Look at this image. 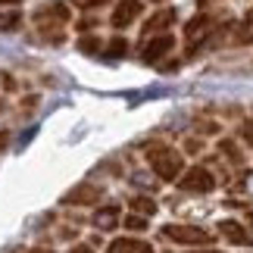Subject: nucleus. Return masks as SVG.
Returning <instances> with one entry per match:
<instances>
[{
  "label": "nucleus",
  "instance_id": "obj_1",
  "mask_svg": "<svg viewBox=\"0 0 253 253\" xmlns=\"http://www.w3.org/2000/svg\"><path fill=\"white\" fill-rule=\"evenodd\" d=\"M147 160H150L153 172H157L163 181H175V178L181 175V169H184L181 157H178L172 147H153V150L147 153Z\"/></svg>",
  "mask_w": 253,
  "mask_h": 253
},
{
  "label": "nucleus",
  "instance_id": "obj_2",
  "mask_svg": "<svg viewBox=\"0 0 253 253\" xmlns=\"http://www.w3.org/2000/svg\"><path fill=\"white\" fill-rule=\"evenodd\" d=\"M163 235H166L169 241H175V244H210L212 241L210 231H203L197 225H166Z\"/></svg>",
  "mask_w": 253,
  "mask_h": 253
},
{
  "label": "nucleus",
  "instance_id": "obj_3",
  "mask_svg": "<svg viewBox=\"0 0 253 253\" xmlns=\"http://www.w3.org/2000/svg\"><path fill=\"white\" fill-rule=\"evenodd\" d=\"M212 188H216V178L203 166H194L191 172L181 175V191H188V194H210Z\"/></svg>",
  "mask_w": 253,
  "mask_h": 253
},
{
  "label": "nucleus",
  "instance_id": "obj_4",
  "mask_svg": "<svg viewBox=\"0 0 253 253\" xmlns=\"http://www.w3.org/2000/svg\"><path fill=\"white\" fill-rule=\"evenodd\" d=\"M141 9H144L141 0H119V3H116V9L110 13V25H113V28H125V25H131L134 19L141 16Z\"/></svg>",
  "mask_w": 253,
  "mask_h": 253
},
{
  "label": "nucleus",
  "instance_id": "obj_5",
  "mask_svg": "<svg viewBox=\"0 0 253 253\" xmlns=\"http://www.w3.org/2000/svg\"><path fill=\"white\" fill-rule=\"evenodd\" d=\"M172 44H175V38H172L169 32H163V35H153L150 41L141 47V60H144V63H157L160 56H166V53L172 50Z\"/></svg>",
  "mask_w": 253,
  "mask_h": 253
},
{
  "label": "nucleus",
  "instance_id": "obj_6",
  "mask_svg": "<svg viewBox=\"0 0 253 253\" xmlns=\"http://www.w3.org/2000/svg\"><path fill=\"white\" fill-rule=\"evenodd\" d=\"M100 197H103V188H97V184H79V188H72L63 197V203H69V207H91Z\"/></svg>",
  "mask_w": 253,
  "mask_h": 253
},
{
  "label": "nucleus",
  "instance_id": "obj_7",
  "mask_svg": "<svg viewBox=\"0 0 253 253\" xmlns=\"http://www.w3.org/2000/svg\"><path fill=\"white\" fill-rule=\"evenodd\" d=\"M69 9H66V3H60V0H53V3H44L41 9L35 13V22L38 25H63V22H69Z\"/></svg>",
  "mask_w": 253,
  "mask_h": 253
},
{
  "label": "nucleus",
  "instance_id": "obj_8",
  "mask_svg": "<svg viewBox=\"0 0 253 253\" xmlns=\"http://www.w3.org/2000/svg\"><path fill=\"white\" fill-rule=\"evenodd\" d=\"M219 231L231 241V244H238V247H247V244H250V235L244 231V225H241V222H235V219H222V222H219Z\"/></svg>",
  "mask_w": 253,
  "mask_h": 253
},
{
  "label": "nucleus",
  "instance_id": "obj_9",
  "mask_svg": "<svg viewBox=\"0 0 253 253\" xmlns=\"http://www.w3.org/2000/svg\"><path fill=\"white\" fill-rule=\"evenodd\" d=\"M110 253H153V247L138 238H116L110 244Z\"/></svg>",
  "mask_w": 253,
  "mask_h": 253
},
{
  "label": "nucleus",
  "instance_id": "obj_10",
  "mask_svg": "<svg viewBox=\"0 0 253 253\" xmlns=\"http://www.w3.org/2000/svg\"><path fill=\"white\" fill-rule=\"evenodd\" d=\"M116 222H119V207H100L94 212V225L103 228V231L116 228Z\"/></svg>",
  "mask_w": 253,
  "mask_h": 253
},
{
  "label": "nucleus",
  "instance_id": "obj_11",
  "mask_svg": "<svg viewBox=\"0 0 253 253\" xmlns=\"http://www.w3.org/2000/svg\"><path fill=\"white\" fill-rule=\"evenodd\" d=\"M172 22H175V9H160V13L153 16L147 25H144V35H153L157 28H169Z\"/></svg>",
  "mask_w": 253,
  "mask_h": 253
},
{
  "label": "nucleus",
  "instance_id": "obj_12",
  "mask_svg": "<svg viewBox=\"0 0 253 253\" xmlns=\"http://www.w3.org/2000/svg\"><path fill=\"white\" fill-rule=\"evenodd\" d=\"M131 210L138 212V216H153V212H157V203L150 197H131Z\"/></svg>",
  "mask_w": 253,
  "mask_h": 253
},
{
  "label": "nucleus",
  "instance_id": "obj_13",
  "mask_svg": "<svg viewBox=\"0 0 253 253\" xmlns=\"http://www.w3.org/2000/svg\"><path fill=\"white\" fill-rule=\"evenodd\" d=\"M125 50H128V44H125V38H113V41H110V47L103 50V56H106V60H119V56H122Z\"/></svg>",
  "mask_w": 253,
  "mask_h": 253
},
{
  "label": "nucleus",
  "instance_id": "obj_14",
  "mask_svg": "<svg viewBox=\"0 0 253 253\" xmlns=\"http://www.w3.org/2000/svg\"><path fill=\"white\" fill-rule=\"evenodd\" d=\"M22 22V16L16 13V9H6V13H0V32H9V28H16Z\"/></svg>",
  "mask_w": 253,
  "mask_h": 253
},
{
  "label": "nucleus",
  "instance_id": "obj_15",
  "mask_svg": "<svg viewBox=\"0 0 253 253\" xmlns=\"http://www.w3.org/2000/svg\"><path fill=\"white\" fill-rule=\"evenodd\" d=\"M219 150L225 153L231 163H241V160H244V157H241V150L235 147V141H228V138H225V141H219Z\"/></svg>",
  "mask_w": 253,
  "mask_h": 253
},
{
  "label": "nucleus",
  "instance_id": "obj_16",
  "mask_svg": "<svg viewBox=\"0 0 253 253\" xmlns=\"http://www.w3.org/2000/svg\"><path fill=\"white\" fill-rule=\"evenodd\" d=\"M125 228H128V231H144V228H147V216H138V212L125 216Z\"/></svg>",
  "mask_w": 253,
  "mask_h": 253
},
{
  "label": "nucleus",
  "instance_id": "obj_17",
  "mask_svg": "<svg viewBox=\"0 0 253 253\" xmlns=\"http://www.w3.org/2000/svg\"><path fill=\"white\" fill-rule=\"evenodd\" d=\"M79 50H82V53H97V50H100V38H94V35L87 38V35H84L82 41H79Z\"/></svg>",
  "mask_w": 253,
  "mask_h": 253
},
{
  "label": "nucleus",
  "instance_id": "obj_18",
  "mask_svg": "<svg viewBox=\"0 0 253 253\" xmlns=\"http://www.w3.org/2000/svg\"><path fill=\"white\" fill-rule=\"evenodd\" d=\"M75 6H82V9H97V6H103V3H110V0H72Z\"/></svg>",
  "mask_w": 253,
  "mask_h": 253
},
{
  "label": "nucleus",
  "instance_id": "obj_19",
  "mask_svg": "<svg viewBox=\"0 0 253 253\" xmlns=\"http://www.w3.org/2000/svg\"><path fill=\"white\" fill-rule=\"evenodd\" d=\"M241 134H244V141L253 144V119H247L244 125H241Z\"/></svg>",
  "mask_w": 253,
  "mask_h": 253
},
{
  "label": "nucleus",
  "instance_id": "obj_20",
  "mask_svg": "<svg viewBox=\"0 0 253 253\" xmlns=\"http://www.w3.org/2000/svg\"><path fill=\"white\" fill-rule=\"evenodd\" d=\"M184 150H188V153H197L200 150V141L197 138H188V141H184Z\"/></svg>",
  "mask_w": 253,
  "mask_h": 253
},
{
  "label": "nucleus",
  "instance_id": "obj_21",
  "mask_svg": "<svg viewBox=\"0 0 253 253\" xmlns=\"http://www.w3.org/2000/svg\"><path fill=\"white\" fill-rule=\"evenodd\" d=\"M69 253H94V247H91V244H75Z\"/></svg>",
  "mask_w": 253,
  "mask_h": 253
},
{
  "label": "nucleus",
  "instance_id": "obj_22",
  "mask_svg": "<svg viewBox=\"0 0 253 253\" xmlns=\"http://www.w3.org/2000/svg\"><path fill=\"white\" fill-rule=\"evenodd\" d=\"M9 147V131H0V153Z\"/></svg>",
  "mask_w": 253,
  "mask_h": 253
},
{
  "label": "nucleus",
  "instance_id": "obj_23",
  "mask_svg": "<svg viewBox=\"0 0 253 253\" xmlns=\"http://www.w3.org/2000/svg\"><path fill=\"white\" fill-rule=\"evenodd\" d=\"M28 253H56V250H50V247H32Z\"/></svg>",
  "mask_w": 253,
  "mask_h": 253
},
{
  "label": "nucleus",
  "instance_id": "obj_24",
  "mask_svg": "<svg viewBox=\"0 0 253 253\" xmlns=\"http://www.w3.org/2000/svg\"><path fill=\"white\" fill-rule=\"evenodd\" d=\"M210 3H212V0H197V6H200V9H203V6H210Z\"/></svg>",
  "mask_w": 253,
  "mask_h": 253
},
{
  "label": "nucleus",
  "instance_id": "obj_25",
  "mask_svg": "<svg viewBox=\"0 0 253 253\" xmlns=\"http://www.w3.org/2000/svg\"><path fill=\"white\" fill-rule=\"evenodd\" d=\"M0 3H3V6H6V3H22V0H0Z\"/></svg>",
  "mask_w": 253,
  "mask_h": 253
},
{
  "label": "nucleus",
  "instance_id": "obj_26",
  "mask_svg": "<svg viewBox=\"0 0 253 253\" xmlns=\"http://www.w3.org/2000/svg\"><path fill=\"white\" fill-rule=\"evenodd\" d=\"M194 253H219V250H194Z\"/></svg>",
  "mask_w": 253,
  "mask_h": 253
},
{
  "label": "nucleus",
  "instance_id": "obj_27",
  "mask_svg": "<svg viewBox=\"0 0 253 253\" xmlns=\"http://www.w3.org/2000/svg\"><path fill=\"white\" fill-rule=\"evenodd\" d=\"M247 22H253V9H250V13H247Z\"/></svg>",
  "mask_w": 253,
  "mask_h": 253
}]
</instances>
